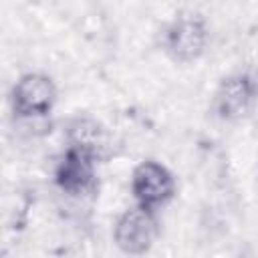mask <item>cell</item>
<instances>
[{
    "instance_id": "1",
    "label": "cell",
    "mask_w": 258,
    "mask_h": 258,
    "mask_svg": "<svg viewBox=\"0 0 258 258\" xmlns=\"http://www.w3.org/2000/svg\"><path fill=\"white\" fill-rule=\"evenodd\" d=\"M210 42V24L202 12L181 10L161 24L157 32V48L175 64H191L200 60Z\"/></svg>"
},
{
    "instance_id": "2",
    "label": "cell",
    "mask_w": 258,
    "mask_h": 258,
    "mask_svg": "<svg viewBox=\"0 0 258 258\" xmlns=\"http://www.w3.org/2000/svg\"><path fill=\"white\" fill-rule=\"evenodd\" d=\"M258 105V69H236L224 75L210 99V115L226 125L240 123Z\"/></svg>"
},
{
    "instance_id": "3",
    "label": "cell",
    "mask_w": 258,
    "mask_h": 258,
    "mask_svg": "<svg viewBox=\"0 0 258 258\" xmlns=\"http://www.w3.org/2000/svg\"><path fill=\"white\" fill-rule=\"evenodd\" d=\"M58 101V87L48 73H22L8 93L10 113L16 121H34L48 117Z\"/></svg>"
},
{
    "instance_id": "4",
    "label": "cell",
    "mask_w": 258,
    "mask_h": 258,
    "mask_svg": "<svg viewBox=\"0 0 258 258\" xmlns=\"http://www.w3.org/2000/svg\"><path fill=\"white\" fill-rule=\"evenodd\" d=\"M129 191L135 206L159 214L173 202L177 194V181L165 163L147 157L133 167L129 177Z\"/></svg>"
},
{
    "instance_id": "5",
    "label": "cell",
    "mask_w": 258,
    "mask_h": 258,
    "mask_svg": "<svg viewBox=\"0 0 258 258\" xmlns=\"http://www.w3.org/2000/svg\"><path fill=\"white\" fill-rule=\"evenodd\" d=\"M161 234L159 214L147 212L135 204L125 208L113 224V244L125 256H145Z\"/></svg>"
},
{
    "instance_id": "6",
    "label": "cell",
    "mask_w": 258,
    "mask_h": 258,
    "mask_svg": "<svg viewBox=\"0 0 258 258\" xmlns=\"http://www.w3.org/2000/svg\"><path fill=\"white\" fill-rule=\"evenodd\" d=\"M52 183L69 198H87L97 191V161L73 147H64L52 169Z\"/></svg>"
},
{
    "instance_id": "7",
    "label": "cell",
    "mask_w": 258,
    "mask_h": 258,
    "mask_svg": "<svg viewBox=\"0 0 258 258\" xmlns=\"http://www.w3.org/2000/svg\"><path fill=\"white\" fill-rule=\"evenodd\" d=\"M64 147L79 149L91 155L97 163L105 161L113 149V137L109 129L93 115L79 113L73 115L64 125Z\"/></svg>"
}]
</instances>
